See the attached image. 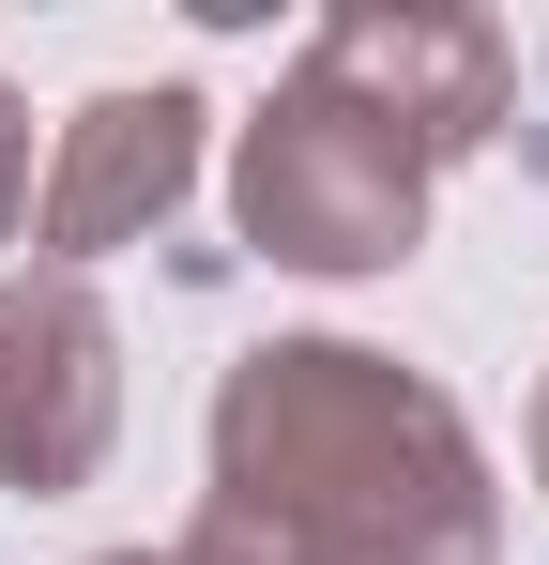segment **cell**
Masks as SVG:
<instances>
[{"instance_id":"8","label":"cell","mask_w":549,"mask_h":565,"mask_svg":"<svg viewBox=\"0 0 549 565\" xmlns=\"http://www.w3.org/2000/svg\"><path fill=\"white\" fill-rule=\"evenodd\" d=\"M92 565H183V551H92Z\"/></svg>"},{"instance_id":"4","label":"cell","mask_w":549,"mask_h":565,"mask_svg":"<svg viewBox=\"0 0 549 565\" xmlns=\"http://www.w3.org/2000/svg\"><path fill=\"white\" fill-rule=\"evenodd\" d=\"M305 62H321L336 93H366L428 169L488 153V138H504V93H519L504 15H443V0H352V15L305 31Z\"/></svg>"},{"instance_id":"1","label":"cell","mask_w":549,"mask_h":565,"mask_svg":"<svg viewBox=\"0 0 549 565\" xmlns=\"http://www.w3.org/2000/svg\"><path fill=\"white\" fill-rule=\"evenodd\" d=\"M183 565H504V489L443 382L366 337H274L214 382Z\"/></svg>"},{"instance_id":"5","label":"cell","mask_w":549,"mask_h":565,"mask_svg":"<svg viewBox=\"0 0 549 565\" xmlns=\"http://www.w3.org/2000/svg\"><path fill=\"white\" fill-rule=\"evenodd\" d=\"M198 93H92L62 122V153H46V184H31V245H46V276H92V260H122V245H153L183 199H198Z\"/></svg>"},{"instance_id":"6","label":"cell","mask_w":549,"mask_h":565,"mask_svg":"<svg viewBox=\"0 0 549 565\" xmlns=\"http://www.w3.org/2000/svg\"><path fill=\"white\" fill-rule=\"evenodd\" d=\"M15 214H31V107L0 93V245H15Z\"/></svg>"},{"instance_id":"2","label":"cell","mask_w":549,"mask_h":565,"mask_svg":"<svg viewBox=\"0 0 549 565\" xmlns=\"http://www.w3.org/2000/svg\"><path fill=\"white\" fill-rule=\"evenodd\" d=\"M229 214L274 276H397L428 245V153L366 93H336L321 62H290L274 107L245 122V153H229Z\"/></svg>"},{"instance_id":"3","label":"cell","mask_w":549,"mask_h":565,"mask_svg":"<svg viewBox=\"0 0 549 565\" xmlns=\"http://www.w3.org/2000/svg\"><path fill=\"white\" fill-rule=\"evenodd\" d=\"M122 444V321L92 306V276H0V489L62 504Z\"/></svg>"},{"instance_id":"7","label":"cell","mask_w":549,"mask_h":565,"mask_svg":"<svg viewBox=\"0 0 549 565\" xmlns=\"http://www.w3.org/2000/svg\"><path fill=\"white\" fill-rule=\"evenodd\" d=\"M535 489H549V382H535Z\"/></svg>"}]
</instances>
